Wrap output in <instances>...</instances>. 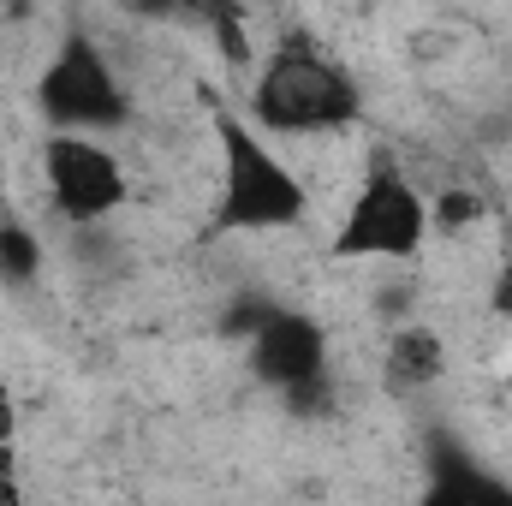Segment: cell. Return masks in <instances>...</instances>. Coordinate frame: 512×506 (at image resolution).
I'll return each mask as SVG.
<instances>
[{"mask_svg": "<svg viewBox=\"0 0 512 506\" xmlns=\"http://www.w3.org/2000/svg\"><path fill=\"white\" fill-rule=\"evenodd\" d=\"M215 155H221V185H215L203 239H268V233L304 227L310 215L304 179L245 114L215 108Z\"/></svg>", "mask_w": 512, "mask_h": 506, "instance_id": "obj_1", "label": "cell"}, {"mask_svg": "<svg viewBox=\"0 0 512 506\" xmlns=\"http://www.w3.org/2000/svg\"><path fill=\"white\" fill-rule=\"evenodd\" d=\"M245 108H251L245 120L262 137H334V131L358 126L364 90L310 36H280L256 66Z\"/></svg>", "mask_w": 512, "mask_h": 506, "instance_id": "obj_2", "label": "cell"}, {"mask_svg": "<svg viewBox=\"0 0 512 506\" xmlns=\"http://www.w3.org/2000/svg\"><path fill=\"white\" fill-rule=\"evenodd\" d=\"M36 114L48 120V137H114L131 126V90L108 48L90 30H66L36 78Z\"/></svg>", "mask_w": 512, "mask_h": 506, "instance_id": "obj_3", "label": "cell"}, {"mask_svg": "<svg viewBox=\"0 0 512 506\" xmlns=\"http://www.w3.org/2000/svg\"><path fill=\"white\" fill-rule=\"evenodd\" d=\"M429 227H435V209L411 185V173H399L393 161H376L364 185L352 191V209L340 215L328 256L334 262H411L429 245Z\"/></svg>", "mask_w": 512, "mask_h": 506, "instance_id": "obj_4", "label": "cell"}, {"mask_svg": "<svg viewBox=\"0 0 512 506\" xmlns=\"http://www.w3.org/2000/svg\"><path fill=\"white\" fill-rule=\"evenodd\" d=\"M42 191L60 221L102 227L131 197L126 161L102 137H42Z\"/></svg>", "mask_w": 512, "mask_h": 506, "instance_id": "obj_5", "label": "cell"}, {"mask_svg": "<svg viewBox=\"0 0 512 506\" xmlns=\"http://www.w3.org/2000/svg\"><path fill=\"white\" fill-rule=\"evenodd\" d=\"M251 364L274 393H316L328 381V334L304 310H256L251 328Z\"/></svg>", "mask_w": 512, "mask_h": 506, "instance_id": "obj_6", "label": "cell"}, {"mask_svg": "<svg viewBox=\"0 0 512 506\" xmlns=\"http://www.w3.org/2000/svg\"><path fill=\"white\" fill-rule=\"evenodd\" d=\"M417 506H512V483L495 465H483L477 453L441 447L423 489H417Z\"/></svg>", "mask_w": 512, "mask_h": 506, "instance_id": "obj_7", "label": "cell"}, {"mask_svg": "<svg viewBox=\"0 0 512 506\" xmlns=\"http://www.w3.org/2000/svg\"><path fill=\"white\" fill-rule=\"evenodd\" d=\"M441 370H447L441 334H429V328H399L393 334V346H387V381L393 387H429V381H441Z\"/></svg>", "mask_w": 512, "mask_h": 506, "instance_id": "obj_8", "label": "cell"}, {"mask_svg": "<svg viewBox=\"0 0 512 506\" xmlns=\"http://www.w3.org/2000/svg\"><path fill=\"white\" fill-rule=\"evenodd\" d=\"M36 274H42V239L18 215H0V280L6 286H30Z\"/></svg>", "mask_w": 512, "mask_h": 506, "instance_id": "obj_9", "label": "cell"}, {"mask_svg": "<svg viewBox=\"0 0 512 506\" xmlns=\"http://www.w3.org/2000/svg\"><path fill=\"white\" fill-rule=\"evenodd\" d=\"M495 316L512 322V251L501 256V268H495Z\"/></svg>", "mask_w": 512, "mask_h": 506, "instance_id": "obj_10", "label": "cell"}, {"mask_svg": "<svg viewBox=\"0 0 512 506\" xmlns=\"http://www.w3.org/2000/svg\"><path fill=\"white\" fill-rule=\"evenodd\" d=\"M0 506H18V489L6 483V471H0Z\"/></svg>", "mask_w": 512, "mask_h": 506, "instance_id": "obj_11", "label": "cell"}]
</instances>
